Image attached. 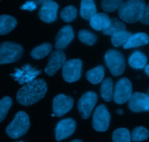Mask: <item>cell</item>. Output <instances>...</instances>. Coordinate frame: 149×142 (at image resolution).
<instances>
[{
	"label": "cell",
	"mask_w": 149,
	"mask_h": 142,
	"mask_svg": "<svg viewBox=\"0 0 149 142\" xmlns=\"http://www.w3.org/2000/svg\"><path fill=\"white\" fill-rule=\"evenodd\" d=\"M110 115L104 105L101 104L96 108L93 114L92 125L95 130L104 132L108 129L110 125Z\"/></svg>",
	"instance_id": "30bf717a"
},
{
	"label": "cell",
	"mask_w": 149,
	"mask_h": 142,
	"mask_svg": "<svg viewBox=\"0 0 149 142\" xmlns=\"http://www.w3.org/2000/svg\"><path fill=\"white\" fill-rule=\"evenodd\" d=\"M74 100L71 96L59 94L54 98L53 101V111L56 116L60 117L67 114L72 109Z\"/></svg>",
	"instance_id": "8fae6325"
},
{
	"label": "cell",
	"mask_w": 149,
	"mask_h": 142,
	"mask_svg": "<svg viewBox=\"0 0 149 142\" xmlns=\"http://www.w3.org/2000/svg\"><path fill=\"white\" fill-rule=\"evenodd\" d=\"M82 61L80 59H70L62 66V76L67 82H74L81 78L82 74Z\"/></svg>",
	"instance_id": "8992f818"
},
{
	"label": "cell",
	"mask_w": 149,
	"mask_h": 142,
	"mask_svg": "<svg viewBox=\"0 0 149 142\" xmlns=\"http://www.w3.org/2000/svg\"><path fill=\"white\" fill-rule=\"evenodd\" d=\"M140 22L144 25H149V3L145 6L143 14Z\"/></svg>",
	"instance_id": "d6a6232c"
},
{
	"label": "cell",
	"mask_w": 149,
	"mask_h": 142,
	"mask_svg": "<svg viewBox=\"0 0 149 142\" xmlns=\"http://www.w3.org/2000/svg\"><path fill=\"white\" fill-rule=\"evenodd\" d=\"M101 96L106 102H109L113 98V83L111 78L108 77L102 82L100 87Z\"/></svg>",
	"instance_id": "603a6c76"
},
{
	"label": "cell",
	"mask_w": 149,
	"mask_h": 142,
	"mask_svg": "<svg viewBox=\"0 0 149 142\" xmlns=\"http://www.w3.org/2000/svg\"><path fill=\"white\" fill-rule=\"evenodd\" d=\"M24 49L20 44L11 42L0 44V64H7L18 61L23 55Z\"/></svg>",
	"instance_id": "277c9868"
},
{
	"label": "cell",
	"mask_w": 149,
	"mask_h": 142,
	"mask_svg": "<svg viewBox=\"0 0 149 142\" xmlns=\"http://www.w3.org/2000/svg\"><path fill=\"white\" fill-rule=\"evenodd\" d=\"M13 104L12 98L5 96L0 100V123L3 121Z\"/></svg>",
	"instance_id": "1f68e13d"
},
{
	"label": "cell",
	"mask_w": 149,
	"mask_h": 142,
	"mask_svg": "<svg viewBox=\"0 0 149 142\" xmlns=\"http://www.w3.org/2000/svg\"><path fill=\"white\" fill-rule=\"evenodd\" d=\"M76 123L73 119L67 118L58 122L56 127V140L61 141L71 136L75 130Z\"/></svg>",
	"instance_id": "4fadbf2b"
},
{
	"label": "cell",
	"mask_w": 149,
	"mask_h": 142,
	"mask_svg": "<svg viewBox=\"0 0 149 142\" xmlns=\"http://www.w3.org/2000/svg\"><path fill=\"white\" fill-rule=\"evenodd\" d=\"M37 4L34 2V1H27L25 2L24 5H23L21 7V10H29V11H33L37 8Z\"/></svg>",
	"instance_id": "836d02e7"
},
{
	"label": "cell",
	"mask_w": 149,
	"mask_h": 142,
	"mask_svg": "<svg viewBox=\"0 0 149 142\" xmlns=\"http://www.w3.org/2000/svg\"><path fill=\"white\" fill-rule=\"evenodd\" d=\"M124 31H127V27L125 24L119 21L118 18H110L109 26L105 29L103 30L102 33L104 35L113 37L114 34Z\"/></svg>",
	"instance_id": "44dd1931"
},
{
	"label": "cell",
	"mask_w": 149,
	"mask_h": 142,
	"mask_svg": "<svg viewBox=\"0 0 149 142\" xmlns=\"http://www.w3.org/2000/svg\"><path fill=\"white\" fill-rule=\"evenodd\" d=\"M74 37V31L71 26H65L59 30L56 37L55 47L56 50H63L68 46Z\"/></svg>",
	"instance_id": "9a60e30c"
},
{
	"label": "cell",
	"mask_w": 149,
	"mask_h": 142,
	"mask_svg": "<svg viewBox=\"0 0 149 142\" xmlns=\"http://www.w3.org/2000/svg\"><path fill=\"white\" fill-rule=\"evenodd\" d=\"M148 96H149V90H148Z\"/></svg>",
	"instance_id": "f35d334b"
},
{
	"label": "cell",
	"mask_w": 149,
	"mask_h": 142,
	"mask_svg": "<svg viewBox=\"0 0 149 142\" xmlns=\"http://www.w3.org/2000/svg\"><path fill=\"white\" fill-rule=\"evenodd\" d=\"M129 107L134 112L149 111V96L148 94L139 92L132 93L129 100Z\"/></svg>",
	"instance_id": "5bb4252c"
},
{
	"label": "cell",
	"mask_w": 149,
	"mask_h": 142,
	"mask_svg": "<svg viewBox=\"0 0 149 142\" xmlns=\"http://www.w3.org/2000/svg\"><path fill=\"white\" fill-rule=\"evenodd\" d=\"M77 9L72 5H69L61 10L60 13L61 18L67 23L72 22L77 17Z\"/></svg>",
	"instance_id": "f546056e"
},
{
	"label": "cell",
	"mask_w": 149,
	"mask_h": 142,
	"mask_svg": "<svg viewBox=\"0 0 149 142\" xmlns=\"http://www.w3.org/2000/svg\"><path fill=\"white\" fill-rule=\"evenodd\" d=\"M53 48L52 44L50 43H43L40 45L37 46L31 51V56L34 59L40 60L45 58L51 52Z\"/></svg>",
	"instance_id": "d4e9b609"
},
{
	"label": "cell",
	"mask_w": 149,
	"mask_h": 142,
	"mask_svg": "<svg viewBox=\"0 0 149 142\" xmlns=\"http://www.w3.org/2000/svg\"><path fill=\"white\" fill-rule=\"evenodd\" d=\"M30 127L29 117L24 112H18L14 120L6 128V133L10 138L16 139L26 133Z\"/></svg>",
	"instance_id": "3957f363"
},
{
	"label": "cell",
	"mask_w": 149,
	"mask_h": 142,
	"mask_svg": "<svg viewBox=\"0 0 149 142\" xmlns=\"http://www.w3.org/2000/svg\"><path fill=\"white\" fill-rule=\"evenodd\" d=\"M132 95V83L127 78H121L116 82L113 92V99L116 104H123L130 99Z\"/></svg>",
	"instance_id": "ba28073f"
},
{
	"label": "cell",
	"mask_w": 149,
	"mask_h": 142,
	"mask_svg": "<svg viewBox=\"0 0 149 142\" xmlns=\"http://www.w3.org/2000/svg\"><path fill=\"white\" fill-rule=\"evenodd\" d=\"M145 6V0H127L118 9V16L124 22L134 24L141 19Z\"/></svg>",
	"instance_id": "7a4b0ae2"
},
{
	"label": "cell",
	"mask_w": 149,
	"mask_h": 142,
	"mask_svg": "<svg viewBox=\"0 0 149 142\" xmlns=\"http://www.w3.org/2000/svg\"><path fill=\"white\" fill-rule=\"evenodd\" d=\"M149 42V37L147 34L143 32L132 34L131 37L124 45V49H130L140 47L147 44Z\"/></svg>",
	"instance_id": "e0dca14e"
},
{
	"label": "cell",
	"mask_w": 149,
	"mask_h": 142,
	"mask_svg": "<svg viewBox=\"0 0 149 142\" xmlns=\"http://www.w3.org/2000/svg\"><path fill=\"white\" fill-rule=\"evenodd\" d=\"M145 71H146V73L148 74V76L149 77V64L145 67Z\"/></svg>",
	"instance_id": "d590c367"
},
{
	"label": "cell",
	"mask_w": 149,
	"mask_h": 142,
	"mask_svg": "<svg viewBox=\"0 0 149 142\" xmlns=\"http://www.w3.org/2000/svg\"><path fill=\"white\" fill-rule=\"evenodd\" d=\"M58 5L56 2H51L42 5L40 9L39 17L45 23H52L56 20Z\"/></svg>",
	"instance_id": "2e32d148"
},
{
	"label": "cell",
	"mask_w": 149,
	"mask_h": 142,
	"mask_svg": "<svg viewBox=\"0 0 149 142\" xmlns=\"http://www.w3.org/2000/svg\"><path fill=\"white\" fill-rule=\"evenodd\" d=\"M112 139L113 142H131L130 131L124 127L116 129L113 133Z\"/></svg>",
	"instance_id": "83f0119b"
},
{
	"label": "cell",
	"mask_w": 149,
	"mask_h": 142,
	"mask_svg": "<svg viewBox=\"0 0 149 142\" xmlns=\"http://www.w3.org/2000/svg\"><path fill=\"white\" fill-rule=\"evenodd\" d=\"M66 62V55L61 50H56L50 54L45 71L48 75L54 76Z\"/></svg>",
	"instance_id": "7c38bea8"
},
{
	"label": "cell",
	"mask_w": 149,
	"mask_h": 142,
	"mask_svg": "<svg viewBox=\"0 0 149 142\" xmlns=\"http://www.w3.org/2000/svg\"><path fill=\"white\" fill-rule=\"evenodd\" d=\"M40 74V69L27 64L21 68L15 69V71L10 76L20 85H24L32 82Z\"/></svg>",
	"instance_id": "52a82bcc"
},
{
	"label": "cell",
	"mask_w": 149,
	"mask_h": 142,
	"mask_svg": "<svg viewBox=\"0 0 149 142\" xmlns=\"http://www.w3.org/2000/svg\"><path fill=\"white\" fill-rule=\"evenodd\" d=\"M117 113H118V114H123V112H122V110H121V109H118V111H117Z\"/></svg>",
	"instance_id": "74e56055"
},
{
	"label": "cell",
	"mask_w": 149,
	"mask_h": 142,
	"mask_svg": "<svg viewBox=\"0 0 149 142\" xmlns=\"http://www.w3.org/2000/svg\"><path fill=\"white\" fill-rule=\"evenodd\" d=\"M90 26L97 31H103L110 24V18L108 15L103 12L97 13L90 20Z\"/></svg>",
	"instance_id": "ac0fdd59"
},
{
	"label": "cell",
	"mask_w": 149,
	"mask_h": 142,
	"mask_svg": "<svg viewBox=\"0 0 149 142\" xmlns=\"http://www.w3.org/2000/svg\"><path fill=\"white\" fill-rule=\"evenodd\" d=\"M70 142H83L81 140H79V139H75V140H73Z\"/></svg>",
	"instance_id": "8d00e7d4"
},
{
	"label": "cell",
	"mask_w": 149,
	"mask_h": 142,
	"mask_svg": "<svg viewBox=\"0 0 149 142\" xmlns=\"http://www.w3.org/2000/svg\"><path fill=\"white\" fill-rule=\"evenodd\" d=\"M47 92V84L42 79H37L26 84L18 90L16 99L20 104L30 106L44 98Z\"/></svg>",
	"instance_id": "6da1fadb"
},
{
	"label": "cell",
	"mask_w": 149,
	"mask_h": 142,
	"mask_svg": "<svg viewBox=\"0 0 149 142\" xmlns=\"http://www.w3.org/2000/svg\"><path fill=\"white\" fill-rule=\"evenodd\" d=\"M33 1L37 4V5H42V6L51 2H54V0H33Z\"/></svg>",
	"instance_id": "e575fe53"
},
{
	"label": "cell",
	"mask_w": 149,
	"mask_h": 142,
	"mask_svg": "<svg viewBox=\"0 0 149 142\" xmlns=\"http://www.w3.org/2000/svg\"><path fill=\"white\" fill-rule=\"evenodd\" d=\"M78 38L83 43H85L88 45H93L97 40L96 34L88 30H81L78 32Z\"/></svg>",
	"instance_id": "4dcf8cb0"
},
{
	"label": "cell",
	"mask_w": 149,
	"mask_h": 142,
	"mask_svg": "<svg viewBox=\"0 0 149 142\" xmlns=\"http://www.w3.org/2000/svg\"><path fill=\"white\" fill-rule=\"evenodd\" d=\"M131 136V140L134 142H140L146 140L149 137V131L144 127L139 126L132 130Z\"/></svg>",
	"instance_id": "484cf974"
},
{
	"label": "cell",
	"mask_w": 149,
	"mask_h": 142,
	"mask_svg": "<svg viewBox=\"0 0 149 142\" xmlns=\"http://www.w3.org/2000/svg\"><path fill=\"white\" fill-rule=\"evenodd\" d=\"M104 77V69L102 66H98L86 72V79L92 84H99L103 81Z\"/></svg>",
	"instance_id": "cb8c5ba5"
},
{
	"label": "cell",
	"mask_w": 149,
	"mask_h": 142,
	"mask_svg": "<svg viewBox=\"0 0 149 142\" xmlns=\"http://www.w3.org/2000/svg\"><path fill=\"white\" fill-rule=\"evenodd\" d=\"M104 61L113 76H120L124 72L126 63L121 53L116 50H110L104 55Z\"/></svg>",
	"instance_id": "5b68a950"
},
{
	"label": "cell",
	"mask_w": 149,
	"mask_h": 142,
	"mask_svg": "<svg viewBox=\"0 0 149 142\" xmlns=\"http://www.w3.org/2000/svg\"><path fill=\"white\" fill-rule=\"evenodd\" d=\"M97 93L88 91L84 93L78 103V109L79 114L83 119L86 120L90 117L93 109L95 107L97 101Z\"/></svg>",
	"instance_id": "9c48e42d"
},
{
	"label": "cell",
	"mask_w": 149,
	"mask_h": 142,
	"mask_svg": "<svg viewBox=\"0 0 149 142\" xmlns=\"http://www.w3.org/2000/svg\"><path fill=\"white\" fill-rule=\"evenodd\" d=\"M124 0H101V6L104 12H113L121 8Z\"/></svg>",
	"instance_id": "f1b7e54d"
},
{
	"label": "cell",
	"mask_w": 149,
	"mask_h": 142,
	"mask_svg": "<svg viewBox=\"0 0 149 142\" xmlns=\"http://www.w3.org/2000/svg\"><path fill=\"white\" fill-rule=\"evenodd\" d=\"M95 14H97V7L94 0H81V16L86 21H90Z\"/></svg>",
	"instance_id": "d6986e66"
},
{
	"label": "cell",
	"mask_w": 149,
	"mask_h": 142,
	"mask_svg": "<svg viewBox=\"0 0 149 142\" xmlns=\"http://www.w3.org/2000/svg\"><path fill=\"white\" fill-rule=\"evenodd\" d=\"M129 64L130 66L136 69L145 68L147 64V57L140 51H135L129 58Z\"/></svg>",
	"instance_id": "7402d4cb"
},
{
	"label": "cell",
	"mask_w": 149,
	"mask_h": 142,
	"mask_svg": "<svg viewBox=\"0 0 149 142\" xmlns=\"http://www.w3.org/2000/svg\"><path fill=\"white\" fill-rule=\"evenodd\" d=\"M132 33L129 32L127 31H121L117 34H114L111 37V42L113 45L115 47H120V46H124L127 43L130 37L132 36Z\"/></svg>",
	"instance_id": "4316f807"
},
{
	"label": "cell",
	"mask_w": 149,
	"mask_h": 142,
	"mask_svg": "<svg viewBox=\"0 0 149 142\" xmlns=\"http://www.w3.org/2000/svg\"><path fill=\"white\" fill-rule=\"evenodd\" d=\"M17 142H23V141H17Z\"/></svg>",
	"instance_id": "ab89813d"
},
{
	"label": "cell",
	"mask_w": 149,
	"mask_h": 142,
	"mask_svg": "<svg viewBox=\"0 0 149 142\" xmlns=\"http://www.w3.org/2000/svg\"><path fill=\"white\" fill-rule=\"evenodd\" d=\"M17 21L15 18L8 15H0V35H5L15 28Z\"/></svg>",
	"instance_id": "ffe728a7"
}]
</instances>
